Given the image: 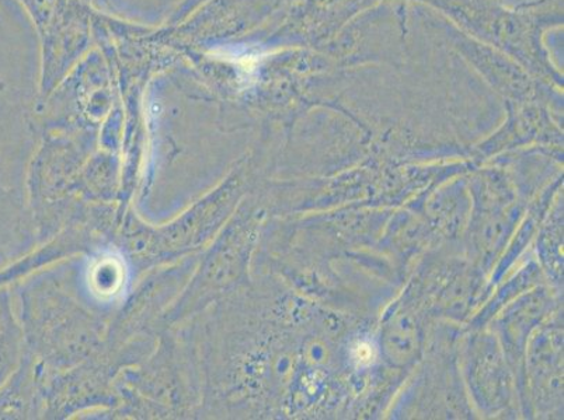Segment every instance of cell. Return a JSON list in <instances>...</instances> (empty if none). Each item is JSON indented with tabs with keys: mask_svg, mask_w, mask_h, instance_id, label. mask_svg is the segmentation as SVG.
<instances>
[{
	"mask_svg": "<svg viewBox=\"0 0 564 420\" xmlns=\"http://www.w3.org/2000/svg\"><path fill=\"white\" fill-rule=\"evenodd\" d=\"M17 358V332L9 317L8 301L0 296V386L7 380Z\"/></svg>",
	"mask_w": 564,
	"mask_h": 420,
	"instance_id": "6da1fadb",
	"label": "cell"
}]
</instances>
